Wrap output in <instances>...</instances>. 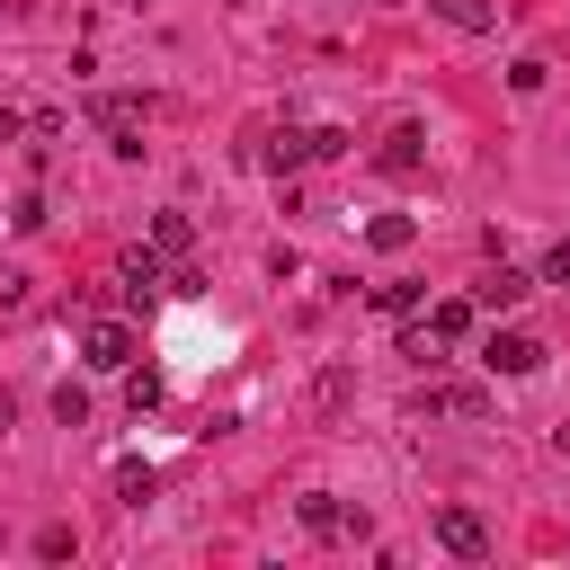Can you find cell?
Instances as JSON below:
<instances>
[{
  "instance_id": "obj_17",
  "label": "cell",
  "mask_w": 570,
  "mask_h": 570,
  "mask_svg": "<svg viewBox=\"0 0 570 570\" xmlns=\"http://www.w3.org/2000/svg\"><path fill=\"white\" fill-rule=\"evenodd\" d=\"M125 410H134V419H151V410H160V374H151V365H142V374H125Z\"/></svg>"
},
{
  "instance_id": "obj_4",
  "label": "cell",
  "mask_w": 570,
  "mask_h": 570,
  "mask_svg": "<svg viewBox=\"0 0 570 570\" xmlns=\"http://www.w3.org/2000/svg\"><path fill=\"white\" fill-rule=\"evenodd\" d=\"M80 356H89L98 374H125V365H134V330H125V321H89V330H80Z\"/></svg>"
},
{
  "instance_id": "obj_11",
  "label": "cell",
  "mask_w": 570,
  "mask_h": 570,
  "mask_svg": "<svg viewBox=\"0 0 570 570\" xmlns=\"http://www.w3.org/2000/svg\"><path fill=\"white\" fill-rule=\"evenodd\" d=\"M312 160V125H285V134H267V169L285 178V169H303Z\"/></svg>"
},
{
  "instance_id": "obj_1",
  "label": "cell",
  "mask_w": 570,
  "mask_h": 570,
  "mask_svg": "<svg viewBox=\"0 0 570 570\" xmlns=\"http://www.w3.org/2000/svg\"><path fill=\"white\" fill-rule=\"evenodd\" d=\"M116 294H125L134 312H151L160 294H178V267H169L160 249H125V258H116Z\"/></svg>"
},
{
  "instance_id": "obj_25",
  "label": "cell",
  "mask_w": 570,
  "mask_h": 570,
  "mask_svg": "<svg viewBox=\"0 0 570 570\" xmlns=\"http://www.w3.org/2000/svg\"><path fill=\"white\" fill-rule=\"evenodd\" d=\"M18 303H27V276H18V267H0V312H18Z\"/></svg>"
},
{
  "instance_id": "obj_15",
  "label": "cell",
  "mask_w": 570,
  "mask_h": 570,
  "mask_svg": "<svg viewBox=\"0 0 570 570\" xmlns=\"http://www.w3.org/2000/svg\"><path fill=\"white\" fill-rule=\"evenodd\" d=\"M543 80H552V62H543V53H517V62H508V89H517V98H534Z\"/></svg>"
},
{
  "instance_id": "obj_24",
  "label": "cell",
  "mask_w": 570,
  "mask_h": 570,
  "mask_svg": "<svg viewBox=\"0 0 570 570\" xmlns=\"http://www.w3.org/2000/svg\"><path fill=\"white\" fill-rule=\"evenodd\" d=\"M543 285H561V294H570V240H552V249H543Z\"/></svg>"
},
{
  "instance_id": "obj_22",
  "label": "cell",
  "mask_w": 570,
  "mask_h": 570,
  "mask_svg": "<svg viewBox=\"0 0 570 570\" xmlns=\"http://www.w3.org/2000/svg\"><path fill=\"white\" fill-rule=\"evenodd\" d=\"M9 223H18V232H45V223H53V214H45V196H36V187H27V196H18V205H9Z\"/></svg>"
},
{
  "instance_id": "obj_5",
  "label": "cell",
  "mask_w": 570,
  "mask_h": 570,
  "mask_svg": "<svg viewBox=\"0 0 570 570\" xmlns=\"http://www.w3.org/2000/svg\"><path fill=\"white\" fill-rule=\"evenodd\" d=\"M481 365H490V374H534V365H543V338H525V330H490V338H481Z\"/></svg>"
},
{
  "instance_id": "obj_9",
  "label": "cell",
  "mask_w": 570,
  "mask_h": 570,
  "mask_svg": "<svg viewBox=\"0 0 570 570\" xmlns=\"http://www.w3.org/2000/svg\"><path fill=\"white\" fill-rule=\"evenodd\" d=\"M347 525L365 534V517H347L330 490H303V534H321V543H330V534H347Z\"/></svg>"
},
{
  "instance_id": "obj_23",
  "label": "cell",
  "mask_w": 570,
  "mask_h": 570,
  "mask_svg": "<svg viewBox=\"0 0 570 570\" xmlns=\"http://www.w3.org/2000/svg\"><path fill=\"white\" fill-rule=\"evenodd\" d=\"M312 160H347V134L338 125H312Z\"/></svg>"
},
{
  "instance_id": "obj_21",
  "label": "cell",
  "mask_w": 570,
  "mask_h": 570,
  "mask_svg": "<svg viewBox=\"0 0 570 570\" xmlns=\"http://www.w3.org/2000/svg\"><path fill=\"white\" fill-rule=\"evenodd\" d=\"M53 419H62V428H89V392L62 383V392H53Z\"/></svg>"
},
{
  "instance_id": "obj_12",
  "label": "cell",
  "mask_w": 570,
  "mask_h": 570,
  "mask_svg": "<svg viewBox=\"0 0 570 570\" xmlns=\"http://www.w3.org/2000/svg\"><path fill=\"white\" fill-rule=\"evenodd\" d=\"M151 249H160V258H187V249H196V223H187V214H151Z\"/></svg>"
},
{
  "instance_id": "obj_8",
  "label": "cell",
  "mask_w": 570,
  "mask_h": 570,
  "mask_svg": "<svg viewBox=\"0 0 570 570\" xmlns=\"http://www.w3.org/2000/svg\"><path fill=\"white\" fill-rule=\"evenodd\" d=\"M525 294H534V276H525V267H508V258L472 285V303H481V312H508V303H525Z\"/></svg>"
},
{
  "instance_id": "obj_20",
  "label": "cell",
  "mask_w": 570,
  "mask_h": 570,
  "mask_svg": "<svg viewBox=\"0 0 570 570\" xmlns=\"http://www.w3.org/2000/svg\"><path fill=\"white\" fill-rule=\"evenodd\" d=\"M374 312H392V321H410V312H419V285H374Z\"/></svg>"
},
{
  "instance_id": "obj_10",
  "label": "cell",
  "mask_w": 570,
  "mask_h": 570,
  "mask_svg": "<svg viewBox=\"0 0 570 570\" xmlns=\"http://www.w3.org/2000/svg\"><path fill=\"white\" fill-rule=\"evenodd\" d=\"M428 9H436L454 36H490V27H499V9H490V0H428Z\"/></svg>"
},
{
  "instance_id": "obj_16",
  "label": "cell",
  "mask_w": 570,
  "mask_h": 570,
  "mask_svg": "<svg viewBox=\"0 0 570 570\" xmlns=\"http://www.w3.org/2000/svg\"><path fill=\"white\" fill-rule=\"evenodd\" d=\"M347 392H356V374H347V365H330V374L312 383V410H347Z\"/></svg>"
},
{
  "instance_id": "obj_7",
  "label": "cell",
  "mask_w": 570,
  "mask_h": 570,
  "mask_svg": "<svg viewBox=\"0 0 570 570\" xmlns=\"http://www.w3.org/2000/svg\"><path fill=\"white\" fill-rule=\"evenodd\" d=\"M419 160H428V134H419V125H392V134L374 142V169H383V178H410Z\"/></svg>"
},
{
  "instance_id": "obj_13",
  "label": "cell",
  "mask_w": 570,
  "mask_h": 570,
  "mask_svg": "<svg viewBox=\"0 0 570 570\" xmlns=\"http://www.w3.org/2000/svg\"><path fill=\"white\" fill-rule=\"evenodd\" d=\"M472 321H481V303H436V312H428V330H436L445 347H454V338H472Z\"/></svg>"
},
{
  "instance_id": "obj_26",
  "label": "cell",
  "mask_w": 570,
  "mask_h": 570,
  "mask_svg": "<svg viewBox=\"0 0 570 570\" xmlns=\"http://www.w3.org/2000/svg\"><path fill=\"white\" fill-rule=\"evenodd\" d=\"M9 419H18V401H9V392H0V436H9Z\"/></svg>"
},
{
  "instance_id": "obj_27",
  "label": "cell",
  "mask_w": 570,
  "mask_h": 570,
  "mask_svg": "<svg viewBox=\"0 0 570 570\" xmlns=\"http://www.w3.org/2000/svg\"><path fill=\"white\" fill-rule=\"evenodd\" d=\"M383 9H401V0H383Z\"/></svg>"
},
{
  "instance_id": "obj_18",
  "label": "cell",
  "mask_w": 570,
  "mask_h": 570,
  "mask_svg": "<svg viewBox=\"0 0 570 570\" xmlns=\"http://www.w3.org/2000/svg\"><path fill=\"white\" fill-rule=\"evenodd\" d=\"M116 490H125V508H142V499L160 490V472H151V463H116Z\"/></svg>"
},
{
  "instance_id": "obj_2",
  "label": "cell",
  "mask_w": 570,
  "mask_h": 570,
  "mask_svg": "<svg viewBox=\"0 0 570 570\" xmlns=\"http://www.w3.org/2000/svg\"><path fill=\"white\" fill-rule=\"evenodd\" d=\"M410 410H419V419H454V428H472V419L490 410V392H481V383H419Z\"/></svg>"
},
{
  "instance_id": "obj_14",
  "label": "cell",
  "mask_w": 570,
  "mask_h": 570,
  "mask_svg": "<svg viewBox=\"0 0 570 570\" xmlns=\"http://www.w3.org/2000/svg\"><path fill=\"white\" fill-rule=\"evenodd\" d=\"M410 232H419L410 214H374V223H365V240H374L383 258H392V249H410Z\"/></svg>"
},
{
  "instance_id": "obj_6",
  "label": "cell",
  "mask_w": 570,
  "mask_h": 570,
  "mask_svg": "<svg viewBox=\"0 0 570 570\" xmlns=\"http://www.w3.org/2000/svg\"><path fill=\"white\" fill-rule=\"evenodd\" d=\"M436 552H454V561H481V552H490V525H481L472 508H436Z\"/></svg>"
},
{
  "instance_id": "obj_19",
  "label": "cell",
  "mask_w": 570,
  "mask_h": 570,
  "mask_svg": "<svg viewBox=\"0 0 570 570\" xmlns=\"http://www.w3.org/2000/svg\"><path fill=\"white\" fill-rule=\"evenodd\" d=\"M401 356H419V365H436V356H445V338H436L428 321H410V330H401Z\"/></svg>"
},
{
  "instance_id": "obj_3",
  "label": "cell",
  "mask_w": 570,
  "mask_h": 570,
  "mask_svg": "<svg viewBox=\"0 0 570 570\" xmlns=\"http://www.w3.org/2000/svg\"><path fill=\"white\" fill-rule=\"evenodd\" d=\"M89 116H98V134H107L116 160H142V98H98Z\"/></svg>"
}]
</instances>
